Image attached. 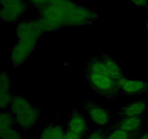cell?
Returning a JSON list of instances; mask_svg holds the SVG:
<instances>
[{"label":"cell","instance_id":"6da1fadb","mask_svg":"<svg viewBox=\"0 0 148 139\" xmlns=\"http://www.w3.org/2000/svg\"><path fill=\"white\" fill-rule=\"evenodd\" d=\"M38 11L37 19L44 33L88 25L99 17L97 11L72 0H55Z\"/></svg>","mask_w":148,"mask_h":139},{"label":"cell","instance_id":"7a4b0ae2","mask_svg":"<svg viewBox=\"0 0 148 139\" xmlns=\"http://www.w3.org/2000/svg\"><path fill=\"white\" fill-rule=\"evenodd\" d=\"M10 110L14 122L21 130H29L37 124L41 117V109L35 107L25 97L12 95Z\"/></svg>","mask_w":148,"mask_h":139},{"label":"cell","instance_id":"3957f363","mask_svg":"<svg viewBox=\"0 0 148 139\" xmlns=\"http://www.w3.org/2000/svg\"><path fill=\"white\" fill-rule=\"evenodd\" d=\"M85 76L90 89L99 96L113 98L121 93L119 83L110 75L85 71Z\"/></svg>","mask_w":148,"mask_h":139},{"label":"cell","instance_id":"277c9868","mask_svg":"<svg viewBox=\"0 0 148 139\" xmlns=\"http://www.w3.org/2000/svg\"><path fill=\"white\" fill-rule=\"evenodd\" d=\"M0 17L4 23H18L28 10L27 0H0Z\"/></svg>","mask_w":148,"mask_h":139},{"label":"cell","instance_id":"5b68a950","mask_svg":"<svg viewBox=\"0 0 148 139\" xmlns=\"http://www.w3.org/2000/svg\"><path fill=\"white\" fill-rule=\"evenodd\" d=\"M44 33L38 19L21 20L15 28V35L17 41H25L37 43Z\"/></svg>","mask_w":148,"mask_h":139},{"label":"cell","instance_id":"8992f818","mask_svg":"<svg viewBox=\"0 0 148 139\" xmlns=\"http://www.w3.org/2000/svg\"><path fill=\"white\" fill-rule=\"evenodd\" d=\"M84 108L86 110L90 120L100 128L109 124L112 115L106 108L88 100H86L84 103Z\"/></svg>","mask_w":148,"mask_h":139},{"label":"cell","instance_id":"52a82bcc","mask_svg":"<svg viewBox=\"0 0 148 139\" xmlns=\"http://www.w3.org/2000/svg\"><path fill=\"white\" fill-rule=\"evenodd\" d=\"M66 130L85 138L88 133V125L86 117L78 110L72 109L66 124Z\"/></svg>","mask_w":148,"mask_h":139},{"label":"cell","instance_id":"ba28073f","mask_svg":"<svg viewBox=\"0 0 148 139\" xmlns=\"http://www.w3.org/2000/svg\"><path fill=\"white\" fill-rule=\"evenodd\" d=\"M120 91L127 96H134L148 91V81L141 79H127L119 82Z\"/></svg>","mask_w":148,"mask_h":139},{"label":"cell","instance_id":"9c48e42d","mask_svg":"<svg viewBox=\"0 0 148 139\" xmlns=\"http://www.w3.org/2000/svg\"><path fill=\"white\" fill-rule=\"evenodd\" d=\"M147 109V103L143 100L131 101L125 104L116 112L120 117H143Z\"/></svg>","mask_w":148,"mask_h":139},{"label":"cell","instance_id":"30bf717a","mask_svg":"<svg viewBox=\"0 0 148 139\" xmlns=\"http://www.w3.org/2000/svg\"><path fill=\"white\" fill-rule=\"evenodd\" d=\"M143 124V117H121L114 128H119L129 133H140Z\"/></svg>","mask_w":148,"mask_h":139},{"label":"cell","instance_id":"8fae6325","mask_svg":"<svg viewBox=\"0 0 148 139\" xmlns=\"http://www.w3.org/2000/svg\"><path fill=\"white\" fill-rule=\"evenodd\" d=\"M101 58L105 63L107 69L108 70V72H109L110 76L113 79H114L119 83V82H121L122 80L126 78L124 77L120 65H119L118 62L112 56H110L108 54H103L101 56Z\"/></svg>","mask_w":148,"mask_h":139},{"label":"cell","instance_id":"7c38bea8","mask_svg":"<svg viewBox=\"0 0 148 139\" xmlns=\"http://www.w3.org/2000/svg\"><path fill=\"white\" fill-rule=\"evenodd\" d=\"M65 130L60 125L50 124L46 126L38 139H64Z\"/></svg>","mask_w":148,"mask_h":139},{"label":"cell","instance_id":"4fadbf2b","mask_svg":"<svg viewBox=\"0 0 148 139\" xmlns=\"http://www.w3.org/2000/svg\"><path fill=\"white\" fill-rule=\"evenodd\" d=\"M140 133H129L119 128H112L110 131L106 132V139H137Z\"/></svg>","mask_w":148,"mask_h":139},{"label":"cell","instance_id":"5bb4252c","mask_svg":"<svg viewBox=\"0 0 148 139\" xmlns=\"http://www.w3.org/2000/svg\"><path fill=\"white\" fill-rule=\"evenodd\" d=\"M14 122V117L10 111L7 109L1 110L0 112V130L12 127Z\"/></svg>","mask_w":148,"mask_h":139},{"label":"cell","instance_id":"9a60e30c","mask_svg":"<svg viewBox=\"0 0 148 139\" xmlns=\"http://www.w3.org/2000/svg\"><path fill=\"white\" fill-rule=\"evenodd\" d=\"M12 88V82L8 72L1 71L0 74V93H11Z\"/></svg>","mask_w":148,"mask_h":139},{"label":"cell","instance_id":"2e32d148","mask_svg":"<svg viewBox=\"0 0 148 139\" xmlns=\"http://www.w3.org/2000/svg\"><path fill=\"white\" fill-rule=\"evenodd\" d=\"M1 139H24L23 134L13 127L0 130Z\"/></svg>","mask_w":148,"mask_h":139},{"label":"cell","instance_id":"e0dca14e","mask_svg":"<svg viewBox=\"0 0 148 139\" xmlns=\"http://www.w3.org/2000/svg\"><path fill=\"white\" fill-rule=\"evenodd\" d=\"M106 132L102 128L97 129L88 133L84 139H106Z\"/></svg>","mask_w":148,"mask_h":139},{"label":"cell","instance_id":"ac0fdd59","mask_svg":"<svg viewBox=\"0 0 148 139\" xmlns=\"http://www.w3.org/2000/svg\"><path fill=\"white\" fill-rule=\"evenodd\" d=\"M27 1L30 5L39 10L48 6L49 4H51L55 0H27Z\"/></svg>","mask_w":148,"mask_h":139},{"label":"cell","instance_id":"d6986e66","mask_svg":"<svg viewBox=\"0 0 148 139\" xmlns=\"http://www.w3.org/2000/svg\"><path fill=\"white\" fill-rule=\"evenodd\" d=\"M64 139H84V138L82 136H79V135L77 134V133L66 130H65Z\"/></svg>","mask_w":148,"mask_h":139},{"label":"cell","instance_id":"ffe728a7","mask_svg":"<svg viewBox=\"0 0 148 139\" xmlns=\"http://www.w3.org/2000/svg\"><path fill=\"white\" fill-rule=\"evenodd\" d=\"M132 3L136 7H143L148 4V0H130Z\"/></svg>","mask_w":148,"mask_h":139},{"label":"cell","instance_id":"44dd1931","mask_svg":"<svg viewBox=\"0 0 148 139\" xmlns=\"http://www.w3.org/2000/svg\"><path fill=\"white\" fill-rule=\"evenodd\" d=\"M137 139H148V130H145L144 133L140 134L139 137L137 138Z\"/></svg>","mask_w":148,"mask_h":139},{"label":"cell","instance_id":"7402d4cb","mask_svg":"<svg viewBox=\"0 0 148 139\" xmlns=\"http://www.w3.org/2000/svg\"><path fill=\"white\" fill-rule=\"evenodd\" d=\"M145 28H146V30H147V35H148V20H147V22H146Z\"/></svg>","mask_w":148,"mask_h":139}]
</instances>
